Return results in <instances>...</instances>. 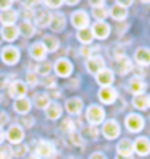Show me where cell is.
I'll return each instance as SVG.
<instances>
[{"mask_svg":"<svg viewBox=\"0 0 150 159\" xmlns=\"http://www.w3.org/2000/svg\"><path fill=\"white\" fill-rule=\"evenodd\" d=\"M86 118L88 121V124L93 127H97V125L103 124L104 118H106V112L100 105H90L86 111Z\"/></svg>","mask_w":150,"mask_h":159,"instance_id":"cell-1","label":"cell"},{"mask_svg":"<svg viewBox=\"0 0 150 159\" xmlns=\"http://www.w3.org/2000/svg\"><path fill=\"white\" fill-rule=\"evenodd\" d=\"M0 57H2V62L5 65H9V66H13L19 62L21 59V52L18 49L16 46H5L2 52H0Z\"/></svg>","mask_w":150,"mask_h":159,"instance_id":"cell-2","label":"cell"},{"mask_svg":"<svg viewBox=\"0 0 150 159\" xmlns=\"http://www.w3.org/2000/svg\"><path fill=\"white\" fill-rule=\"evenodd\" d=\"M53 71L58 77H62V78H68L72 71H74V65L69 59L66 57H59L56 62L53 63Z\"/></svg>","mask_w":150,"mask_h":159,"instance_id":"cell-3","label":"cell"},{"mask_svg":"<svg viewBox=\"0 0 150 159\" xmlns=\"http://www.w3.org/2000/svg\"><path fill=\"white\" fill-rule=\"evenodd\" d=\"M102 134L108 140H115L121 134V127L116 119H106L102 124Z\"/></svg>","mask_w":150,"mask_h":159,"instance_id":"cell-4","label":"cell"},{"mask_svg":"<svg viewBox=\"0 0 150 159\" xmlns=\"http://www.w3.org/2000/svg\"><path fill=\"white\" fill-rule=\"evenodd\" d=\"M71 24L77 30H84L90 27V15L86 11H74L71 13Z\"/></svg>","mask_w":150,"mask_h":159,"instance_id":"cell-5","label":"cell"},{"mask_svg":"<svg viewBox=\"0 0 150 159\" xmlns=\"http://www.w3.org/2000/svg\"><path fill=\"white\" fill-rule=\"evenodd\" d=\"M106 68V61L100 55H94V56L88 57L86 61V69L88 74L97 75L100 71H103Z\"/></svg>","mask_w":150,"mask_h":159,"instance_id":"cell-6","label":"cell"},{"mask_svg":"<svg viewBox=\"0 0 150 159\" xmlns=\"http://www.w3.org/2000/svg\"><path fill=\"white\" fill-rule=\"evenodd\" d=\"M6 134V140L13 144V146H16V144H21L24 142V139H25V133H24V128L21 125H11L7 131H5Z\"/></svg>","mask_w":150,"mask_h":159,"instance_id":"cell-7","label":"cell"},{"mask_svg":"<svg viewBox=\"0 0 150 159\" xmlns=\"http://www.w3.org/2000/svg\"><path fill=\"white\" fill-rule=\"evenodd\" d=\"M125 127L130 133H140L144 128V118L139 114H130L125 118Z\"/></svg>","mask_w":150,"mask_h":159,"instance_id":"cell-8","label":"cell"},{"mask_svg":"<svg viewBox=\"0 0 150 159\" xmlns=\"http://www.w3.org/2000/svg\"><path fill=\"white\" fill-rule=\"evenodd\" d=\"M27 91H28V87L24 81H19V80H15L12 81L9 87H7V93L9 96L13 97L15 100L16 99H22V97H27Z\"/></svg>","mask_w":150,"mask_h":159,"instance_id":"cell-9","label":"cell"},{"mask_svg":"<svg viewBox=\"0 0 150 159\" xmlns=\"http://www.w3.org/2000/svg\"><path fill=\"white\" fill-rule=\"evenodd\" d=\"M34 150H35L34 155H37V156L41 158V159L52 158L53 153H55V148H53V144L50 142H47V140H38Z\"/></svg>","mask_w":150,"mask_h":159,"instance_id":"cell-10","label":"cell"},{"mask_svg":"<svg viewBox=\"0 0 150 159\" xmlns=\"http://www.w3.org/2000/svg\"><path fill=\"white\" fill-rule=\"evenodd\" d=\"M99 96V100L104 105H112L115 103V100L118 99V90L115 87H100V90L97 93Z\"/></svg>","mask_w":150,"mask_h":159,"instance_id":"cell-11","label":"cell"},{"mask_svg":"<svg viewBox=\"0 0 150 159\" xmlns=\"http://www.w3.org/2000/svg\"><path fill=\"white\" fill-rule=\"evenodd\" d=\"M90 6H91V16L99 22H103L109 16V11L104 2H90Z\"/></svg>","mask_w":150,"mask_h":159,"instance_id":"cell-12","label":"cell"},{"mask_svg":"<svg viewBox=\"0 0 150 159\" xmlns=\"http://www.w3.org/2000/svg\"><path fill=\"white\" fill-rule=\"evenodd\" d=\"M90 28L93 31L94 39H97V40H106L110 35V25L108 22H104V21L103 22L96 21L93 25H90Z\"/></svg>","mask_w":150,"mask_h":159,"instance_id":"cell-13","label":"cell"},{"mask_svg":"<svg viewBox=\"0 0 150 159\" xmlns=\"http://www.w3.org/2000/svg\"><path fill=\"white\" fill-rule=\"evenodd\" d=\"M66 27V18L62 12H53L52 18H50V24H49V28L53 33H60L64 31Z\"/></svg>","mask_w":150,"mask_h":159,"instance_id":"cell-14","label":"cell"},{"mask_svg":"<svg viewBox=\"0 0 150 159\" xmlns=\"http://www.w3.org/2000/svg\"><path fill=\"white\" fill-rule=\"evenodd\" d=\"M50 18H52V13L47 11L46 7L43 9H37L34 13V19H33V24L35 27H40V28H46L50 24Z\"/></svg>","mask_w":150,"mask_h":159,"instance_id":"cell-15","label":"cell"},{"mask_svg":"<svg viewBox=\"0 0 150 159\" xmlns=\"http://www.w3.org/2000/svg\"><path fill=\"white\" fill-rule=\"evenodd\" d=\"M29 56H31V59L37 61L38 63L43 62V61H46L47 50H46V47H44V44H43L41 41H35V43H33L31 47H29Z\"/></svg>","mask_w":150,"mask_h":159,"instance_id":"cell-16","label":"cell"},{"mask_svg":"<svg viewBox=\"0 0 150 159\" xmlns=\"http://www.w3.org/2000/svg\"><path fill=\"white\" fill-rule=\"evenodd\" d=\"M96 77V83H97L100 87H110V85L113 84V81H115V74H113V71L109 68H104L103 71H100L97 75H94Z\"/></svg>","mask_w":150,"mask_h":159,"instance_id":"cell-17","label":"cell"},{"mask_svg":"<svg viewBox=\"0 0 150 159\" xmlns=\"http://www.w3.org/2000/svg\"><path fill=\"white\" fill-rule=\"evenodd\" d=\"M134 152L139 156H147L150 153V140L147 137H137L135 142H133Z\"/></svg>","mask_w":150,"mask_h":159,"instance_id":"cell-18","label":"cell"},{"mask_svg":"<svg viewBox=\"0 0 150 159\" xmlns=\"http://www.w3.org/2000/svg\"><path fill=\"white\" fill-rule=\"evenodd\" d=\"M65 109L69 115H80L84 109V102L80 97H71L65 103Z\"/></svg>","mask_w":150,"mask_h":159,"instance_id":"cell-19","label":"cell"},{"mask_svg":"<svg viewBox=\"0 0 150 159\" xmlns=\"http://www.w3.org/2000/svg\"><path fill=\"white\" fill-rule=\"evenodd\" d=\"M146 83L143 81V78L139 77H133V78L128 81V91L134 94V96H139V94H144L146 91Z\"/></svg>","mask_w":150,"mask_h":159,"instance_id":"cell-20","label":"cell"},{"mask_svg":"<svg viewBox=\"0 0 150 159\" xmlns=\"http://www.w3.org/2000/svg\"><path fill=\"white\" fill-rule=\"evenodd\" d=\"M33 108V100H29L28 97H22V99H16L13 102V111L19 115H28L29 111Z\"/></svg>","mask_w":150,"mask_h":159,"instance_id":"cell-21","label":"cell"},{"mask_svg":"<svg viewBox=\"0 0 150 159\" xmlns=\"http://www.w3.org/2000/svg\"><path fill=\"white\" fill-rule=\"evenodd\" d=\"M134 59L139 63V66H149L150 65V49L139 47L134 53Z\"/></svg>","mask_w":150,"mask_h":159,"instance_id":"cell-22","label":"cell"},{"mask_svg":"<svg viewBox=\"0 0 150 159\" xmlns=\"http://www.w3.org/2000/svg\"><path fill=\"white\" fill-rule=\"evenodd\" d=\"M19 18V13L13 9H9L6 12H0V24L3 27H11V25H15Z\"/></svg>","mask_w":150,"mask_h":159,"instance_id":"cell-23","label":"cell"},{"mask_svg":"<svg viewBox=\"0 0 150 159\" xmlns=\"http://www.w3.org/2000/svg\"><path fill=\"white\" fill-rule=\"evenodd\" d=\"M44 115H46L47 119L56 121V119H59L62 116V106H60L56 100H53V102L44 109Z\"/></svg>","mask_w":150,"mask_h":159,"instance_id":"cell-24","label":"cell"},{"mask_svg":"<svg viewBox=\"0 0 150 159\" xmlns=\"http://www.w3.org/2000/svg\"><path fill=\"white\" fill-rule=\"evenodd\" d=\"M109 16L112 18V19H115L116 22H124L128 16V9L122 7V6L118 5V3H115V5L110 7Z\"/></svg>","mask_w":150,"mask_h":159,"instance_id":"cell-25","label":"cell"},{"mask_svg":"<svg viewBox=\"0 0 150 159\" xmlns=\"http://www.w3.org/2000/svg\"><path fill=\"white\" fill-rule=\"evenodd\" d=\"M41 43L44 44L47 53H55V52L60 47V41H59V39L56 37V35H53V34L44 35L43 40H41Z\"/></svg>","mask_w":150,"mask_h":159,"instance_id":"cell-26","label":"cell"},{"mask_svg":"<svg viewBox=\"0 0 150 159\" xmlns=\"http://www.w3.org/2000/svg\"><path fill=\"white\" fill-rule=\"evenodd\" d=\"M0 34H2V39L7 41V43H12L19 37V30H18L16 25H11V27H2L0 30Z\"/></svg>","mask_w":150,"mask_h":159,"instance_id":"cell-27","label":"cell"},{"mask_svg":"<svg viewBox=\"0 0 150 159\" xmlns=\"http://www.w3.org/2000/svg\"><path fill=\"white\" fill-rule=\"evenodd\" d=\"M116 150H118V155H122V156H133V153H134L133 142H131L130 139H122V140L118 142Z\"/></svg>","mask_w":150,"mask_h":159,"instance_id":"cell-28","label":"cell"},{"mask_svg":"<svg viewBox=\"0 0 150 159\" xmlns=\"http://www.w3.org/2000/svg\"><path fill=\"white\" fill-rule=\"evenodd\" d=\"M131 71H133V62L130 57L124 56L121 59H116V72L119 75H127Z\"/></svg>","mask_w":150,"mask_h":159,"instance_id":"cell-29","label":"cell"},{"mask_svg":"<svg viewBox=\"0 0 150 159\" xmlns=\"http://www.w3.org/2000/svg\"><path fill=\"white\" fill-rule=\"evenodd\" d=\"M77 40L81 43V46H88L93 44V40H94V35H93L91 28H84V30H78L77 31Z\"/></svg>","mask_w":150,"mask_h":159,"instance_id":"cell-30","label":"cell"},{"mask_svg":"<svg viewBox=\"0 0 150 159\" xmlns=\"http://www.w3.org/2000/svg\"><path fill=\"white\" fill-rule=\"evenodd\" d=\"M18 30H19V35H22L24 39H31L35 34V25L29 21H22L18 25Z\"/></svg>","mask_w":150,"mask_h":159,"instance_id":"cell-31","label":"cell"},{"mask_svg":"<svg viewBox=\"0 0 150 159\" xmlns=\"http://www.w3.org/2000/svg\"><path fill=\"white\" fill-rule=\"evenodd\" d=\"M50 103H52V100H50V97H49L47 93H37L34 96V99H33V105H34L37 109H43V111H44Z\"/></svg>","mask_w":150,"mask_h":159,"instance_id":"cell-32","label":"cell"},{"mask_svg":"<svg viewBox=\"0 0 150 159\" xmlns=\"http://www.w3.org/2000/svg\"><path fill=\"white\" fill-rule=\"evenodd\" d=\"M133 106L139 111H146L149 108V96L146 94H139L133 97Z\"/></svg>","mask_w":150,"mask_h":159,"instance_id":"cell-33","label":"cell"},{"mask_svg":"<svg viewBox=\"0 0 150 159\" xmlns=\"http://www.w3.org/2000/svg\"><path fill=\"white\" fill-rule=\"evenodd\" d=\"M53 69V65L49 61H43V62H40L37 66H35V74L37 75H43V77H49L50 75V72H52Z\"/></svg>","mask_w":150,"mask_h":159,"instance_id":"cell-34","label":"cell"},{"mask_svg":"<svg viewBox=\"0 0 150 159\" xmlns=\"http://www.w3.org/2000/svg\"><path fill=\"white\" fill-rule=\"evenodd\" d=\"M100 50V46H97V44H88V46H81V49H80V52H81V55L84 57H91V56H94V55H97L96 52H99Z\"/></svg>","mask_w":150,"mask_h":159,"instance_id":"cell-35","label":"cell"},{"mask_svg":"<svg viewBox=\"0 0 150 159\" xmlns=\"http://www.w3.org/2000/svg\"><path fill=\"white\" fill-rule=\"evenodd\" d=\"M35 124V118L33 116V115H24V116H21L19 118V125L21 127H24V128H33Z\"/></svg>","mask_w":150,"mask_h":159,"instance_id":"cell-36","label":"cell"},{"mask_svg":"<svg viewBox=\"0 0 150 159\" xmlns=\"http://www.w3.org/2000/svg\"><path fill=\"white\" fill-rule=\"evenodd\" d=\"M25 84L27 87H35L38 85V77L35 74V71H28L25 75Z\"/></svg>","mask_w":150,"mask_h":159,"instance_id":"cell-37","label":"cell"},{"mask_svg":"<svg viewBox=\"0 0 150 159\" xmlns=\"http://www.w3.org/2000/svg\"><path fill=\"white\" fill-rule=\"evenodd\" d=\"M13 148L9 144H0V159H12Z\"/></svg>","mask_w":150,"mask_h":159,"instance_id":"cell-38","label":"cell"},{"mask_svg":"<svg viewBox=\"0 0 150 159\" xmlns=\"http://www.w3.org/2000/svg\"><path fill=\"white\" fill-rule=\"evenodd\" d=\"M27 152H28V146L27 144H16L15 148H13V156H16V158H22V156H25L27 155Z\"/></svg>","mask_w":150,"mask_h":159,"instance_id":"cell-39","label":"cell"},{"mask_svg":"<svg viewBox=\"0 0 150 159\" xmlns=\"http://www.w3.org/2000/svg\"><path fill=\"white\" fill-rule=\"evenodd\" d=\"M68 137H69V142L74 144V146H81L82 144V139H81V134L78 133V131H71L69 134H68Z\"/></svg>","mask_w":150,"mask_h":159,"instance_id":"cell-40","label":"cell"},{"mask_svg":"<svg viewBox=\"0 0 150 159\" xmlns=\"http://www.w3.org/2000/svg\"><path fill=\"white\" fill-rule=\"evenodd\" d=\"M60 128H62L64 131H68V134H69L71 131H75V122L71 118H66L64 122H62Z\"/></svg>","mask_w":150,"mask_h":159,"instance_id":"cell-41","label":"cell"},{"mask_svg":"<svg viewBox=\"0 0 150 159\" xmlns=\"http://www.w3.org/2000/svg\"><path fill=\"white\" fill-rule=\"evenodd\" d=\"M43 5H44V7H46L47 11H49V9H59L60 6L64 5V2H60V0H58V2L47 0V2H43Z\"/></svg>","mask_w":150,"mask_h":159,"instance_id":"cell-42","label":"cell"},{"mask_svg":"<svg viewBox=\"0 0 150 159\" xmlns=\"http://www.w3.org/2000/svg\"><path fill=\"white\" fill-rule=\"evenodd\" d=\"M43 84H44V87H47L49 90H52V89H55V87H56V78H55V77H52V75L44 77Z\"/></svg>","mask_w":150,"mask_h":159,"instance_id":"cell-43","label":"cell"},{"mask_svg":"<svg viewBox=\"0 0 150 159\" xmlns=\"http://www.w3.org/2000/svg\"><path fill=\"white\" fill-rule=\"evenodd\" d=\"M125 56V50H124V47H122L121 44H116L115 49H113V57L116 59H121V57Z\"/></svg>","mask_w":150,"mask_h":159,"instance_id":"cell-44","label":"cell"},{"mask_svg":"<svg viewBox=\"0 0 150 159\" xmlns=\"http://www.w3.org/2000/svg\"><path fill=\"white\" fill-rule=\"evenodd\" d=\"M86 131L88 133V137L90 139H93V140H96L99 137V130H97V127H93V125H88L86 128Z\"/></svg>","mask_w":150,"mask_h":159,"instance_id":"cell-45","label":"cell"},{"mask_svg":"<svg viewBox=\"0 0 150 159\" xmlns=\"http://www.w3.org/2000/svg\"><path fill=\"white\" fill-rule=\"evenodd\" d=\"M12 5H13V2L11 0H0V12H6L12 9Z\"/></svg>","mask_w":150,"mask_h":159,"instance_id":"cell-46","label":"cell"},{"mask_svg":"<svg viewBox=\"0 0 150 159\" xmlns=\"http://www.w3.org/2000/svg\"><path fill=\"white\" fill-rule=\"evenodd\" d=\"M7 122H9V115L6 114L5 111H0V127L3 128Z\"/></svg>","mask_w":150,"mask_h":159,"instance_id":"cell-47","label":"cell"},{"mask_svg":"<svg viewBox=\"0 0 150 159\" xmlns=\"http://www.w3.org/2000/svg\"><path fill=\"white\" fill-rule=\"evenodd\" d=\"M88 159H108V156L104 153H102V152H94V153L90 155Z\"/></svg>","mask_w":150,"mask_h":159,"instance_id":"cell-48","label":"cell"},{"mask_svg":"<svg viewBox=\"0 0 150 159\" xmlns=\"http://www.w3.org/2000/svg\"><path fill=\"white\" fill-rule=\"evenodd\" d=\"M116 3H118V5H121L122 7H125V9H127V7H130V6L133 5V2H116Z\"/></svg>","mask_w":150,"mask_h":159,"instance_id":"cell-49","label":"cell"},{"mask_svg":"<svg viewBox=\"0 0 150 159\" xmlns=\"http://www.w3.org/2000/svg\"><path fill=\"white\" fill-rule=\"evenodd\" d=\"M6 139V134H5V131H3V128L0 127V144L3 143V140Z\"/></svg>","mask_w":150,"mask_h":159,"instance_id":"cell-50","label":"cell"},{"mask_svg":"<svg viewBox=\"0 0 150 159\" xmlns=\"http://www.w3.org/2000/svg\"><path fill=\"white\" fill-rule=\"evenodd\" d=\"M80 3V2H77V0H74V2H64V5H68V6H77Z\"/></svg>","mask_w":150,"mask_h":159,"instance_id":"cell-51","label":"cell"},{"mask_svg":"<svg viewBox=\"0 0 150 159\" xmlns=\"http://www.w3.org/2000/svg\"><path fill=\"white\" fill-rule=\"evenodd\" d=\"M115 159H133V156H122V155H116Z\"/></svg>","mask_w":150,"mask_h":159,"instance_id":"cell-52","label":"cell"},{"mask_svg":"<svg viewBox=\"0 0 150 159\" xmlns=\"http://www.w3.org/2000/svg\"><path fill=\"white\" fill-rule=\"evenodd\" d=\"M27 159H41V158H38L37 155H34V153H33V155H29V156H28V158H27Z\"/></svg>","mask_w":150,"mask_h":159,"instance_id":"cell-53","label":"cell"},{"mask_svg":"<svg viewBox=\"0 0 150 159\" xmlns=\"http://www.w3.org/2000/svg\"><path fill=\"white\" fill-rule=\"evenodd\" d=\"M149 108H150V96H149Z\"/></svg>","mask_w":150,"mask_h":159,"instance_id":"cell-54","label":"cell"}]
</instances>
